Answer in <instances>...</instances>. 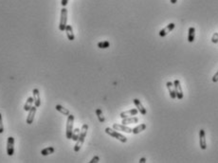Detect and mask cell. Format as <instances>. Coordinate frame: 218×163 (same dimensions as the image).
Returning a JSON list of instances; mask_svg holds the SVG:
<instances>
[{
    "label": "cell",
    "instance_id": "obj_1",
    "mask_svg": "<svg viewBox=\"0 0 218 163\" xmlns=\"http://www.w3.org/2000/svg\"><path fill=\"white\" fill-rule=\"evenodd\" d=\"M87 131H88V125L87 124H84L82 126V129H81L80 136H79V138H78V139L76 141V144L74 146V151L75 152H79L81 150V147L83 146V144L85 142V137H86V134H87Z\"/></svg>",
    "mask_w": 218,
    "mask_h": 163
},
{
    "label": "cell",
    "instance_id": "obj_2",
    "mask_svg": "<svg viewBox=\"0 0 218 163\" xmlns=\"http://www.w3.org/2000/svg\"><path fill=\"white\" fill-rule=\"evenodd\" d=\"M105 133H106V134H108L109 136L113 137L114 139H116L120 140V142H122V143L127 142V138H126V137H124V136H123V135H121V134H120L119 132H117V130H115V129H113V128L106 127V128H105Z\"/></svg>",
    "mask_w": 218,
    "mask_h": 163
},
{
    "label": "cell",
    "instance_id": "obj_3",
    "mask_svg": "<svg viewBox=\"0 0 218 163\" xmlns=\"http://www.w3.org/2000/svg\"><path fill=\"white\" fill-rule=\"evenodd\" d=\"M68 25V10L66 7H63L61 10V18L59 23V29L61 32L66 31V27Z\"/></svg>",
    "mask_w": 218,
    "mask_h": 163
},
{
    "label": "cell",
    "instance_id": "obj_4",
    "mask_svg": "<svg viewBox=\"0 0 218 163\" xmlns=\"http://www.w3.org/2000/svg\"><path fill=\"white\" fill-rule=\"evenodd\" d=\"M73 124H74V116L68 115V121H67V126H66V135L68 139H71L72 133H73Z\"/></svg>",
    "mask_w": 218,
    "mask_h": 163
},
{
    "label": "cell",
    "instance_id": "obj_5",
    "mask_svg": "<svg viewBox=\"0 0 218 163\" xmlns=\"http://www.w3.org/2000/svg\"><path fill=\"white\" fill-rule=\"evenodd\" d=\"M7 154L9 157H12L14 154V138L9 137L7 140Z\"/></svg>",
    "mask_w": 218,
    "mask_h": 163
},
{
    "label": "cell",
    "instance_id": "obj_6",
    "mask_svg": "<svg viewBox=\"0 0 218 163\" xmlns=\"http://www.w3.org/2000/svg\"><path fill=\"white\" fill-rule=\"evenodd\" d=\"M199 144L202 150L207 149V142H206V135H205V130L201 129L199 131Z\"/></svg>",
    "mask_w": 218,
    "mask_h": 163
},
{
    "label": "cell",
    "instance_id": "obj_7",
    "mask_svg": "<svg viewBox=\"0 0 218 163\" xmlns=\"http://www.w3.org/2000/svg\"><path fill=\"white\" fill-rule=\"evenodd\" d=\"M174 85H175V90H176L177 98L178 100H182L184 95H183V91H182V86L180 84V81L179 80H176L174 82Z\"/></svg>",
    "mask_w": 218,
    "mask_h": 163
},
{
    "label": "cell",
    "instance_id": "obj_8",
    "mask_svg": "<svg viewBox=\"0 0 218 163\" xmlns=\"http://www.w3.org/2000/svg\"><path fill=\"white\" fill-rule=\"evenodd\" d=\"M175 27H176L175 23H170L169 25H167L165 28H163L161 31L159 32V36L160 37H165L169 32H171L173 31V29L175 28Z\"/></svg>",
    "mask_w": 218,
    "mask_h": 163
},
{
    "label": "cell",
    "instance_id": "obj_9",
    "mask_svg": "<svg viewBox=\"0 0 218 163\" xmlns=\"http://www.w3.org/2000/svg\"><path fill=\"white\" fill-rule=\"evenodd\" d=\"M36 111H37V107L36 106H32V108L28 110V118H27V121H26L28 124H32L33 122L34 116L36 114Z\"/></svg>",
    "mask_w": 218,
    "mask_h": 163
},
{
    "label": "cell",
    "instance_id": "obj_10",
    "mask_svg": "<svg viewBox=\"0 0 218 163\" xmlns=\"http://www.w3.org/2000/svg\"><path fill=\"white\" fill-rule=\"evenodd\" d=\"M138 113V110L137 108H133V109H130V110H127V111H124V112H121L120 114V117L121 118H128V117H133V116H137Z\"/></svg>",
    "mask_w": 218,
    "mask_h": 163
},
{
    "label": "cell",
    "instance_id": "obj_11",
    "mask_svg": "<svg viewBox=\"0 0 218 163\" xmlns=\"http://www.w3.org/2000/svg\"><path fill=\"white\" fill-rule=\"evenodd\" d=\"M33 98L34 105L36 107H39L41 105V98H40V92L37 88H34V89L33 90Z\"/></svg>",
    "mask_w": 218,
    "mask_h": 163
},
{
    "label": "cell",
    "instance_id": "obj_12",
    "mask_svg": "<svg viewBox=\"0 0 218 163\" xmlns=\"http://www.w3.org/2000/svg\"><path fill=\"white\" fill-rule=\"evenodd\" d=\"M113 129L117 130V131H121L124 133H132V129L124 124H118V123H114L113 124Z\"/></svg>",
    "mask_w": 218,
    "mask_h": 163
},
{
    "label": "cell",
    "instance_id": "obj_13",
    "mask_svg": "<svg viewBox=\"0 0 218 163\" xmlns=\"http://www.w3.org/2000/svg\"><path fill=\"white\" fill-rule=\"evenodd\" d=\"M166 86H167V89L169 91V94H170V97L172 98L173 100L177 99V94H176V90H175V85H174V83L172 82H168L166 84Z\"/></svg>",
    "mask_w": 218,
    "mask_h": 163
},
{
    "label": "cell",
    "instance_id": "obj_14",
    "mask_svg": "<svg viewBox=\"0 0 218 163\" xmlns=\"http://www.w3.org/2000/svg\"><path fill=\"white\" fill-rule=\"evenodd\" d=\"M133 101H134V103H135V105H136L137 109L138 110V112L141 113L142 115H143V116L146 115L147 111H146V109L144 108V106L142 105V103L141 102V101H139L138 99H134Z\"/></svg>",
    "mask_w": 218,
    "mask_h": 163
},
{
    "label": "cell",
    "instance_id": "obj_15",
    "mask_svg": "<svg viewBox=\"0 0 218 163\" xmlns=\"http://www.w3.org/2000/svg\"><path fill=\"white\" fill-rule=\"evenodd\" d=\"M137 122H138V118L133 116V117H128L125 118H122L121 124L127 125V124H134V123H137Z\"/></svg>",
    "mask_w": 218,
    "mask_h": 163
},
{
    "label": "cell",
    "instance_id": "obj_16",
    "mask_svg": "<svg viewBox=\"0 0 218 163\" xmlns=\"http://www.w3.org/2000/svg\"><path fill=\"white\" fill-rule=\"evenodd\" d=\"M67 32V36H68V39L69 41H73L75 39V35H74V32H73V28L70 25H67L66 27V31Z\"/></svg>",
    "mask_w": 218,
    "mask_h": 163
},
{
    "label": "cell",
    "instance_id": "obj_17",
    "mask_svg": "<svg viewBox=\"0 0 218 163\" xmlns=\"http://www.w3.org/2000/svg\"><path fill=\"white\" fill-rule=\"evenodd\" d=\"M146 129V124L145 123H142V124H139L137 126H136L135 128L132 129V133L135 135L137 134H139V133H142V131H144Z\"/></svg>",
    "mask_w": 218,
    "mask_h": 163
},
{
    "label": "cell",
    "instance_id": "obj_18",
    "mask_svg": "<svg viewBox=\"0 0 218 163\" xmlns=\"http://www.w3.org/2000/svg\"><path fill=\"white\" fill-rule=\"evenodd\" d=\"M33 103H34V102H33V97H28V98L27 99L26 102H25L24 110L27 111V112H28V110L32 108V106H33Z\"/></svg>",
    "mask_w": 218,
    "mask_h": 163
},
{
    "label": "cell",
    "instance_id": "obj_19",
    "mask_svg": "<svg viewBox=\"0 0 218 163\" xmlns=\"http://www.w3.org/2000/svg\"><path fill=\"white\" fill-rule=\"evenodd\" d=\"M194 36H195V28L194 27H192L188 31V42L193 43L194 41Z\"/></svg>",
    "mask_w": 218,
    "mask_h": 163
},
{
    "label": "cell",
    "instance_id": "obj_20",
    "mask_svg": "<svg viewBox=\"0 0 218 163\" xmlns=\"http://www.w3.org/2000/svg\"><path fill=\"white\" fill-rule=\"evenodd\" d=\"M54 151H55L54 148L51 147V146H50V147H46V148H45V149H43V150L41 151V155L44 156V157H46V156H49V155H50V154H53Z\"/></svg>",
    "mask_w": 218,
    "mask_h": 163
},
{
    "label": "cell",
    "instance_id": "obj_21",
    "mask_svg": "<svg viewBox=\"0 0 218 163\" xmlns=\"http://www.w3.org/2000/svg\"><path fill=\"white\" fill-rule=\"evenodd\" d=\"M55 109H56L58 112H60L61 114L65 115V116H68V115H69V110L67 109V108H65L64 106L60 105H57L55 106Z\"/></svg>",
    "mask_w": 218,
    "mask_h": 163
},
{
    "label": "cell",
    "instance_id": "obj_22",
    "mask_svg": "<svg viewBox=\"0 0 218 163\" xmlns=\"http://www.w3.org/2000/svg\"><path fill=\"white\" fill-rule=\"evenodd\" d=\"M80 133H81V130L79 128H76L73 130V133H72V137H71V139L73 141H77L78 138L80 136Z\"/></svg>",
    "mask_w": 218,
    "mask_h": 163
},
{
    "label": "cell",
    "instance_id": "obj_23",
    "mask_svg": "<svg viewBox=\"0 0 218 163\" xmlns=\"http://www.w3.org/2000/svg\"><path fill=\"white\" fill-rule=\"evenodd\" d=\"M96 115L98 117V120H99L100 122H105V118H104V116H103V114H102L101 109H99V108L96 109Z\"/></svg>",
    "mask_w": 218,
    "mask_h": 163
},
{
    "label": "cell",
    "instance_id": "obj_24",
    "mask_svg": "<svg viewBox=\"0 0 218 163\" xmlns=\"http://www.w3.org/2000/svg\"><path fill=\"white\" fill-rule=\"evenodd\" d=\"M110 47V43H109L108 41H102V42H99L98 43V48L100 49H107Z\"/></svg>",
    "mask_w": 218,
    "mask_h": 163
},
{
    "label": "cell",
    "instance_id": "obj_25",
    "mask_svg": "<svg viewBox=\"0 0 218 163\" xmlns=\"http://www.w3.org/2000/svg\"><path fill=\"white\" fill-rule=\"evenodd\" d=\"M211 42L213 44H217L218 43V32H215L213 33L212 37H211Z\"/></svg>",
    "mask_w": 218,
    "mask_h": 163
},
{
    "label": "cell",
    "instance_id": "obj_26",
    "mask_svg": "<svg viewBox=\"0 0 218 163\" xmlns=\"http://www.w3.org/2000/svg\"><path fill=\"white\" fill-rule=\"evenodd\" d=\"M3 132H4V125L2 122V115L0 114V134H2Z\"/></svg>",
    "mask_w": 218,
    "mask_h": 163
},
{
    "label": "cell",
    "instance_id": "obj_27",
    "mask_svg": "<svg viewBox=\"0 0 218 163\" xmlns=\"http://www.w3.org/2000/svg\"><path fill=\"white\" fill-rule=\"evenodd\" d=\"M100 161V157H98V156H95L94 157H93L90 161H89V163H97V162H99Z\"/></svg>",
    "mask_w": 218,
    "mask_h": 163
},
{
    "label": "cell",
    "instance_id": "obj_28",
    "mask_svg": "<svg viewBox=\"0 0 218 163\" xmlns=\"http://www.w3.org/2000/svg\"><path fill=\"white\" fill-rule=\"evenodd\" d=\"M212 82L213 83H217L218 82V70H217V72L214 74L213 77H212Z\"/></svg>",
    "mask_w": 218,
    "mask_h": 163
},
{
    "label": "cell",
    "instance_id": "obj_29",
    "mask_svg": "<svg viewBox=\"0 0 218 163\" xmlns=\"http://www.w3.org/2000/svg\"><path fill=\"white\" fill-rule=\"evenodd\" d=\"M68 0H62V2H61V4L63 7H66L68 5Z\"/></svg>",
    "mask_w": 218,
    "mask_h": 163
},
{
    "label": "cell",
    "instance_id": "obj_30",
    "mask_svg": "<svg viewBox=\"0 0 218 163\" xmlns=\"http://www.w3.org/2000/svg\"><path fill=\"white\" fill-rule=\"evenodd\" d=\"M139 162H141V163H145L146 162V158L145 157H142L141 159H139Z\"/></svg>",
    "mask_w": 218,
    "mask_h": 163
},
{
    "label": "cell",
    "instance_id": "obj_31",
    "mask_svg": "<svg viewBox=\"0 0 218 163\" xmlns=\"http://www.w3.org/2000/svg\"><path fill=\"white\" fill-rule=\"evenodd\" d=\"M177 2V0H171V3L172 4H176Z\"/></svg>",
    "mask_w": 218,
    "mask_h": 163
},
{
    "label": "cell",
    "instance_id": "obj_32",
    "mask_svg": "<svg viewBox=\"0 0 218 163\" xmlns=\"http://www.w3.org/2000/svg\"><path fill=\"white\" fill-rule=\"evenodd\" d=\"M217 44H218V43H217Z\"/></svg>",
    "mask_w": 218,
    "mask_h": 163
}]
</instances>
